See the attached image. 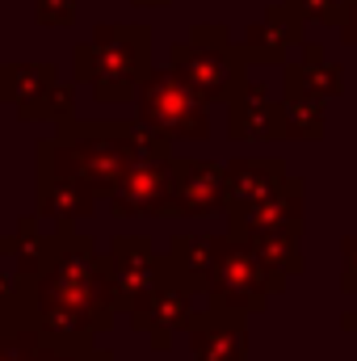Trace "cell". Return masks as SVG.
I'll list each match as a JSON object with an SVG mask.
<instances>
[{
	"instance_id": "12",
	"label": "cell",
	"mask_w": 357,
	"mask_h": 361,
	"mask_svg": "<svg viewBox=\"0 0 357 361\" xmlns=\"http://www.w3.org/2000/svg\"><path fill=\"white\" fill-rule=\"evenodd\" d=\"M231 219V231L236 240H257V235H298L303 231V180L286 177V185L265 197L261 206H248V210H236L227 214Z\"/></svg>"
},
{
	"instance_id": "25",
	"label": "cell",
	"mask_w": 357,
	"mask_h": 361,
	"mask_svg": "<svg viewBox=\"0 0 357 361\" xmlns=\"http://www.w3.org/2000/svg\"><path fill=\"white\" fill-rule=\"evenodd\" d=\"M341 324H345V332H353V336H357V311H345V315H341Z\"/></svg>"
},
{
	"instance_id": "16",
	"label": "cell",
	"mask_w": 357,
	"mask_h": 361,
	"mask_svg": "<svg viewBox=\"0 0 357 361\" xmlns=\"http://www.w3.org/2000/svg\"><path fill=\"white\" fill-rule=\"evenodd\" d=\"M189 315H193V294H185L173 281H160V286L131 311V324H135V332H147L156 349H169L173 332H185Z\"/></svg>"
},
{
	"instance_id": "22",
	"label": "cell",
	"mask_w": 357,
	"mask_h": 361,
	"mask_svg": "<svg viewBox=\"0 0 357 361\" xmlns=\"http://www.w3.org/2000/svg\"><path fill=\"white\" fill-rule=\"evenodd\" d=\"M34 17L38 25H72L76 0H34Z\"/></svg>"
},
{
	"instance_id": "13",
	"label": "cell",
	"mask_w": 357,
	"mask_h": 361,
	"mask_svg": "<svg viewBox=\"0 0 357 361\" xmlns=\"http://www.w3.org/2000/svg\"><path fill=\"white\" fill-rule=\"evenodd\" d=\"M290 177L282 156H240L231 164H223V210H248L261 206L265 197H273Z\"/></svg>"
},
{
	"instance_id": "15",
	"label": "cell",
	"mask_w": 357,
	"mask_h": 361,
	"mask_svg": "<svg viewBox=\"0 0 357 361\" xmlns=\"http://www.w3.org/2000/svg\"><path fill=\"white\" fill-rule=\"evenodd\" d=\"M236 47L244 63H286L290 47H303V21L286 4H269L261 21L244 25V38Z\"/></svg>"
},
{
	"instance_id": "6",
	"label": "cell",
	"mask_w": 357,
	"mask_h": 361,
	"mask_svg": "<svg viewBox=\"0 0 357 361\" xmlns=\"http://www.w3.org/2000/svg\"><path fill=\"white\" fill-rule=\"evenodd\" d=\"M269 294H277V286L269 281L261 261L248 252V244H240L236 235H214V261H210V281H206V307L219 311H261Z\"/></svg>"
},
{
	"instance_id": "21",
	"label": "cell",
	"mask_w": 357,
	"mask_h": 361,
	"mask_svg": "<svg viewBox=\"0 0 357 361\" xmlns=\"http://www.w3.org/2000/svg\"><path fill=\"white\" fill-rule=\"evenodd\" d=\"M298 21H324V25H341V0H282Z\"/></svg>"
},
{
	"instance_id": "1",
	"label": "cell",
	"mask_w": 357,
	"mask_h": 361,
	"mask_svg": "<svg viewBox=\"0 0 357 361\" xmlns=\"http://www.w3.org/2000/svg\"><path fill=\"white\" fill-rule=\"evenodd\" d=\"M13 261V315L51 336L92 341L114 324L109 261L89 235L72 227L38 231V219H21L0 240V261Z\"/></svg>"
},
{
	"instance_id": "17",
	"label": "cell",
	"mask_w": 357,
	"mask_h": 361,
	"mask_svg": "<svg viewBox=\"0 0 357 361\" xmlns=\"http://www.w3.org/2000/svg\"><path fill=\"white\" fill-rule=\"evenodd\" d=\"M210 261H214V235H206V231H181V235L169 240V248L160 252L164 281L181 286L185 294H206Z\"/></svg>"
},
{
	"instance_id": "5",
	"label": "cell",
	"mask_w": 357,
	"mask_h": 361,
	"mask_svg": "<svg viewBox=\"0 0 357 361\" xmlns=\"http://www.w3.org/2000/svg\"><path fill=\"white\" fill-rule=\"evenodd\" d=\"M139 126L147 130H160L164 139H206L210 135V114H206V101L181 80L173 68H152L143 80H139Z\"/></svg>"
},
{
	"instance_id": "8",
	"label": "cell",
	"mask_w": 357,
	"mask_h": 361,
	"mask_svg": "<svg viewBox=\"0 0 357 361\" xmlns=\"http://www.w3.org/2000/svg\"><path fill=\"white\" fill-rule=\"evenodd\" d=\"M173 177V202L169 214L177 219H206L223 210V164L198 160V156H173L169 160Z\"/></svg>"
},
{
	"instance_id": "2",
	"label": "cell",
	"mask_w": 357,
	"mask_h": 361,
	"mask_svg": "<svg viewBox=\"0 0 357 361\" xmlns=\"http://www.w3.org/2000/svg\"><path fill=\"white\" fill-rule=\"evenodd\" d=\"M47 147H51L55 169L76 177L92 197H109L118 180L131 173V164L139 160L135 122L126 118H109V122L63 118L59 130L47 139Z\"/></svg>"
},
{
	"instance_id": "20",
	"label": "cell",
	"mask_w": 357,
	"mask_h": 361,
	"mask_svg": "<svg viewBox=\"0 0 357 361\" xmlns=\"http://www.w3.org/2000/svg\"><path fill=\"white\" fill-rule=\"evenodd\" d=\"M286 109V139H324V101L307 92H282Z\"/></svg>"
},
{
	"instance_id": "3",
	"label": "cell",
	"mask_w": 357,
	"mask_h": 361,
	"mask_svg": "<svg viewBox=\"0 0 357 361\" xmlns=\"http://www.w3.org/2000/svg\"><path fill=\"white\" fill-rule=\"evenodd\" d=\"M152 72V25L114 21L97 25L89 42L76 47V80H89L101 105L135 101L139 80Z\"/></svg>"
},
{
	"instance_id": "11",
	"label": "cell",
	"mask_w": 357,
	"mask_h": 361,
	"mask_svg": "<svg viewBox=\"0 0 357 361\" xmlns=\"http://www.w3.org/2000/svg\"><path fill=\"white\" fill-rule=\"evenodd\" d=\"M227 135L236 143H277L286 139V109L261 80H248L227 101Z\"/></svg>"
},
{
	"instance_id": "26",
	"label": "cell",
	"mask_w": 357,
	"mask_h": 361,
	"mask_svg": "<svg viewBox=\"0 0 357 361\" xmlns=\"http://www.w3.org/2000/svg\"><path fill=\"white\" fill-rule=\"evenodd\" d=\"M139 8H160V4H169V0H135Z\"/></svg>"
},
{
	"instance_id": "14",
	"label": "cell",
	"mask_w": 357,
	"mask_h": 361,
	"mask_svg": "<svg viewBox=\"0 0 357 361\" xmlns=\"http://www.w3.org/2000/svg\"><path fill=\"white\" fill-rule=\"evenodd\" d=\"M185 332H189L193 361H248V328L244 315L236 311H219V307L193 311Z\"/></svg>"
},
{
	"instance_id": "10",
	"label": "cell",
	"mask_w": 357,
	"mask_h": 361,
	"mask_svg": "<svg viewBox=\"0 0 357 361\" xmlns=\"http://www.w3.org/2000/svg\"><path fill=\"white\" fill-rule=\"evenodd\" d=\"M105 202H109V210H114L118 219H131V214L169 219V202H173L169 160H135L131 173L118 180V189H114Z\"/></svg>"
},
{
	"instance_id": "19",
	"label": "cell",
	"mask_w": 357,
	"mask_h": 361,
	"mask_svg": "<svg viewBox=\"0 0 357 361\" xmlns=\"http://www.w3.org/2000/svg\"><path fill=\"white\" fill-rule=\"evenodd\" d=\"M25 361H114L109 349H97L92 341H72V336H51L34 332L25 336Z\"/></svg>"
},
{
	"instance_id": "4",
	"label": "cell",
	"mask_w": 357,
	"mask_h": 361,
	"mask_svg": "<svg viewBox=\"0 0 357 361\" xmlns=\"http://www.w3.org/2000/svg\"><path fill=\"white\" fill-rule=\"evenodd\" d=\"M169 68L206 105L210 101H223L227 105L236 92L248 85V63L240 59V47H236L231 30L219 25V21H198L185 42H173Z\"/></svg>"
},
{
	"instance_id": "9",
	"label": "cell",
	"mask_w": 357,
	"mask_h": 361,
	"mask_svg": "<svg viewBox=\"0 0 357 361\" xmlns=\"http://www.w3.org/2000/svg\"><path fill=\"white\" fill-rule=\"evenodd\" d=\"M34 164H38L34 197H38V214H42V219H51L55 227H72L76 219H89L92 210H97V197H92L89 189H85L76 177H68V173H59V169H55L47 139L38 143Z\"/></svg>"
},
{
	"instance_id": "18",
	"label": "cell",
	"mask_w": 357,
	"mask_h": 361,
	"mask_svg": "<svg viewBox=\"0 0 357 361\" xmlns=\"http://www.w3.org/2000/svg\"><path fill=\"white\" fill-rule=\"evenodd\" d=\"M59 85L55 63H0V101H8L21 118H38V105Z\"/></svg>"
},
{
	"instance_id": "23",
	"label": "cell",
	"mask_w": 357,
	"mask_h": 361,
	"mask_svg": "<svg viewBox=\"0 0 357 361\" xmlns=\"http://www.w3.org/2000/svg\"><path fill=\"white\" fill-rule=\"evenodd\" d=\"M341 257H345V273H341V286L357 294V235H345L341 240Z\"/></svg>"
},
{
	"instance_id": "24",
	"label": "cell",
	"mask_w": 357,
	"mask_h": 361,
	"mask_svg": "<svg viewBox=\"0 0 357 361\" xmlns=\"http://www.w3.org/2000/svg\"><path fill=\"white\" fill-rule=\"evenodd\" d=\"M341 34L357 47V0H341Z\"/></svg>"
},
{
	"instance_id": "7",
	"label": "cell",
	"mask_w": 357,
	"mask_h": 361,
	"mask_svg": "<svg viewBox=\"0 0 357 361\" xmlns=\"http://www.w3.org/2000/svg\"><path fill=\"white\" fill-rule=\"evenodd\" d=\"M105 261H109V286H114V307L118 311H135L160 281H164V269H160V252L152 248L147 235H126L118 231L105 248Z\"/></svg>"
}]
</instances>
